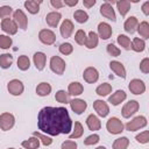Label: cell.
Listing matches in <instances>:
<instances>
[{
	"label": "cell",
	"mask_w": 149,
	"mask_h": 149,
	"mask_svg": "<svg viewBox=\"0 0 149 149\" xmlns=\"http://www.w3.org/2000/svg\"><path fill=\"white\" fill-rule=\"evenodd\" d=\"M140 70L143 72V73H148L149 72V58L146 57L141 61L140 63Z\"/></svg>",
	"instance_id": "48"
},
{
	"label": "cell",
	"mask_w": 149,
	"mask_h": 149,
	"mask_svg": "<svg viewBox=\"0 0 149 149\" xmlns=\"http://www.w3.org/2000/svg\"><path fill=\"white\" fill-rule=\"evenodd\" d=\"M129 146V140L126 136L119 137L113 143V149H127Z\"/></svg>",
	"instance_id": "32"
},
{
	"label": "cell",
	"mask_w": 149,
	"mask_h": 149,
	"mask_svg": "<svg viewBox=\"0 0 149 149\" xmlns=\"http://www.w3.org/2000/svg\"><path fill=\"white\" fill-rule=\"evenodd\" d=\"M109 68H111V70H112L116 76H119V77H121V78H126V69H125V66L122 65L121 62L112 61V62L109 63Z\"/></svg>",
	"instance_id": "19"
},
{
	"label": "cell",
	"mask_w": 149,
	"mask_h": 149,
	"mask_svg": "<svg viewBox=\"0 0 149 149\" xmlns=\"http://www.w3.org/2000/svg\"><path fill=\"white\" fill-rule=\"evenodd\" d=\"M116 7L119 9V13L121 16H125L128 10L130 9V1H127V0H121V1H116Z\"/></svg>",
	"instance_id": "30"
},
{
	"label": "cell",
	"mask_w": 149,
	"mask_h": 149,
	"mask_svg": "<svg viewBox=\"0 0 149 149\" xmlns=\"http://www.w3.org/2000/svg\"><path fill=\"white\" fill-rule=\"evenodd\" d=\"M74 40H76V42H77L79 45H84L85 42H86V34H85V31H84L83 29L77 30V33H76V35H74Z\"/></svg>",
	"instance_id": "41"
},
{
	"label": "cell",
	"mask_w": 149,
	"mask_h": 149,
	"mask_svg": "<svg viewBox=\"0 0 149 149\" xmlns=\"http://www.w3.org/2000/svg\"><path fill=\"white\" fill-rule=\"evenodd\" d=\"M23 84L19 79H13L7 84V90L13 95H20L23 92Z\"/></svg>",
	"instance_id": "9"
},
{
	"label": "cell",
	"mask_w": 149,
	"mask_h": 149,
	"mask_svg": "<svg viewBox=\"0 0 149 149\" xmlns=\"http://www.w3.org/2000/svg\"><path fill=\"white\" fill-rule=\"evenodd\" d=\"M77 3H78V0H65V1H64V5L70 6V7H73V6H76Z\"/></svg>",
	"instance_id": "53"
},
{
	"label": "cell",
	"mask_w": 149,
	"mask_h": 149,
	"mask_svg": "<svg viewBox=\"0 0 149 149\" xmlns=\"http://www.w3.org/2000/svg\"><path fill=\"white\" fill-rule=\"evenodd\" d=\"M12 45V38L7 35H0V48L8 49Z\"/></svg>",
	"instance_id": "42"
},
{
	"label": "cell",
	"mask_w": 149,
	"mask_h": 149,
	"mask_svg": "<svg viewBox=\"0 0 149 149\" xmlns=\"http://www.w3.org/2000/svg\"><path fill=\"white\" fill-rule=\"evenodd\" d=\"M142 12L144 15H149V1H146L142 5Z\"/></svg>",
	"instance_id": "51"
},
{
	"label": "cell",
	"mask_w": 149,
	"mask_h": 149,
	"mask_svg": "<svg viewBox=\"0 0 149 149\" xmlns=\"http://www.w3.org/2000/svg\"><path fill=\"white\" fill-rule=\"evenodd\" d=\"M135 139L140 143H148L149 142V132L148 130H144V132L140 133L139 135H136Z\"/></svg>",
	"instance_id": "45"
},
{
	"label": "cell",
	"mask_w": 149,
	"mask_h": 149,
	"mask_svg": "<svg viewBox=\"0 0 149 149\" xmlns=\"http://www.w3.org/2000/svg\"><path fill=\"white\" fill-rule=\"evenodd\" d=\"M137 24H139L137 19H136L135 16H130V17H128V19L126 20V22H125V24H123V28H125V30H126L127 33L133 34V33L136 30Z\"/></svg>",
	"instance_id": "24"
},
{
	"label": "cell",
	"mask_w": 149,
	"mask_h": 149,
	"mask_svg": "<svg viewBox=\"0 0 149 149\" xmlns=\"http://www.w3.org/2000/svg\"><path fill=\"white\" fill-rule=\"evenodd\" d=\"M73 17L74 20L78 22V23H85L87 20H88V15L86 12L81 10V9H78L73 13Z\"/></svg>",
	"instance_id": "38"
},
{
	"label": "cell",
	"mask_w": 149,
	"mask_h": 149,
	"mask_svg": "<svg viewBox=\"0 0 149 149\" xmlns=\"http://www.w3.org/2000/svg\"><path fill=\"white\" fill-rule=\"evenodd\" d=\"M1 29L9 35H14L17 31V26L15 21L12 19H3L1 21Z\"/></svg>",
	"instance_id": "14"
},
{
	"label": "cell",
	"mask_w": 149,
	"mask_h": 149,
	"mask_svg": "<svg viewBox=\"0 0 149 149\" xmlns=\"http://www.w3.org/2000/svg\"><path fill=\"white\" fill-rule=\"evenodd\" d=\"M113 30H112V27L106 23V22H100L98 24V34H99V37L102 38V40H107L111 37Z\"/></svg>",
	"instance_id": "16"
},
{
	"label": "cell",
	"mask_w": 149,
	"mask_h": 149,
	"mask_svg": "<svg viewBox=\"0 0 149 149\" xmlns=\"http://www.w3.org/2000/svg\"><path fill=\"white\" fill-rule=\"evenodd\" d=\"M8 149H15V148H8Z\"/></svg>",
	"instance_id": "55"
},
{
	"label": "cell",
	"mask_w": 149,
	"mask_h": 149,
	"mask_svg": "<svg viewBox=\"0 0 149 149\" xmlns=\"http://www.w3.org/2000/svg\"><path fill=\"white\" fill-rule=\"evenodd\" d=\"M42 1H35V0H28L24 2V7L30 13V14H37L40 12V5Z\"/></svg>",
	"instance_id": "25"
},
{
	"label": "cell",
	"mask_w": 149,
	"mask_h": 149,
	"mask_svg": "<svg viewBox=\"0 0 149 149\" xmlns=\"http://www.w3.org/2000/svg\"><path fill=\"white\" fill-rule=\"evenodd\" d=\"M38 129L45 134L57 136L69 134L72 128V120L65 107H43L37 116Z\"/></svg>",
	"instance_id": "1"
},
{
	"label": "cell",
	"mask_w": 149,
	"mask_h": 149,
	"mask_svg": "<svg viewBox=\"0 0 149 149\" xmlns=\"http://www.w3.org/2000/svg\"><path fill=\"white\" fill-rule=\"evenodd\" d=\"M50 3L54 8H62L64 6V1H62V0H51Z\"/></svg>",
	"instance_id": "50"
},
{
	"label": "cell",
	"mask_w": 149,
	"mask_h": 149,
	"mask_svg": "<svg viewBox=\"0 0 149 149\" xmlns=\"http://www.w3.org/2000/svg\"><path fill=\"white\" fill-rule=\"evenodd\" d=\"M15 123V119H14V115L10 114V113H2L0 114V128L2 130H9L13 128Z\"/></svg>",
	"instance_id": "6"
},
{
	"label": "cell",
	"mask_w": 149,
	"mask_h": 149,
	"mask_svg": "<svg viewBox=\"0 0 149 149\" xmlns=\"http://www.w3.org/2000/svg\"><path fill=\"white\" fill-rule=\"evenodd\" d=\"M13 63V56L10 54L0 55V66L2 69H8Z\"/></svg>",
	"instance_id": "34"
},
{
	"label": "cell",
	"mask_w": 149,
	"mask_h": 149,
	"mask_svg": "<svg viewBox=\"0 0 149 149\" xmlns=\"http://www.w3.org/2000/svg\"><path fill=\"white\" fill-rule=\"evenodd\" d=\"M83 133H84V128H83V126H81V123L79 122V121H76L74 122V129H73V132L69 135V137L72 140V139H78V137H80L81 135H83Z\"/></svg>",
	"instance_id": "37"
},
{
	"label": "cell",
	"mask_w": 149,
	"mask_h": 149,
	"mask_svg": "<svg viewBox=\"0 0 149 149\" xmlns=\"http://www.w3.org/2000/svg\"><path fill=\"white\" fill-rule=\"evenodd\" d=\"M139 107H140V105H139V102L136 100H129L128 102H126L123 105V107L121 109L122 116L126 118V119L130 118L132 115H134L139 111Z\"/></svg>",
	"instance_id": "4"
},
{
	"label": "cell",
	"mask_w": 149,
	"mask_h": 149,
	"mask_svg": "<svg viewBox=\"0 0 149 149\" xmlns=\"http://www.w3.org/2000/svg\"><path fill=\"white\" fill-rule=\"evenodd\" d=\"M13 19L16 23V26L19 28H21L22 30H26L27 29V26H28V19L26 16V14L21 10V9H16L14 13H13Z\"/></svg>",
	"instance_id": "8"
},
{
	"label": "cell",
	"mask_w": 149,
	"mask_h": 149,
	"mask_svg": "<svg viewBox=\"0 0 149 149\" xmlns=\"http://www.w3.org/2000/svg\"><path fill=\"white\" fill-rule=\"evenodd\" d=\"M136 30L144 40L149 38V23L147 21H142L140 24H137Z\"/></svg>",
	"instance_id": "31"
},
{
	"label": "cell",
	"mask_w": 149,
	"mask_h": 149,
	"mask_svg": "<svg viewBox=\"0 0 149 149\" xmlns=\"http://www.w3.org/2000/svg\"><path fill=\"white\" fill-rule=\"evenodd\" d=\"M146 126H147V119H146L144 116H142V115L136 116V118H134L132 121H128V122L126 123V128H127V130H129V132L137 130V129L143 128V127H146Z\"/></svg>",
	"instance_id": "5"
},
{
	"label": "cell",
	"mask_w": 149,
	"mask_h": 149,
	"mask_svg": "<svg viewBox=\"0 0 149 149\" xmlns=\"http://www.w3.org/2000/svg\"><path fill=\"white\" fill-rule=\"evenodd\" d=\"M100 14L102 16H105L106 19L111 20V21H115L116 20V16H115V12L113 9V6L111 3H108L107 1L104 2L100 6Z\"/></svg>",
	"instance_id": "12"
},
{
	"label": "cell",
	"mask_w": 149,
	"mask_h": 149,
	"mask_svg": "<svg viewBox=\"0 0 149 149\" xmlns=\"http://www.w3.org/2000/svg\"><path fill=\"white\" fill-rule=\"evenodd\" d=\"M106 128L111 134H120L123 132V123L120 119L113 116L106 122Z\"/></svg>",
	"instance_id": "2"
},
{
	"label": "cell",
	"mask_w": 149,
	"mask_h": 149,
	"mask_svg": "<svg viewBox=\"0 0 149 149\" xmlns=\"http://www.w3.org/2000/svg\"><path fill=\"white\" fill-rule=\"evenodd\" d=\"M30 66V61L29 58L26 56V55H21L19 58H17V68L22 71H26L28 70Z\"/></svg>",
	"instance_id": "35"
},
{
	"label": "cell",
	"mask_w": 149,
	"mask_h": 149,
	"mask_svg": "<svg viewBox=\"0 0 149 149\" xmlns=\"http://www.w3.org/2000/svg\"><path fill=\"white\" fill-rule=\"evenodd\" d=\"M38 38L40 41L43 43V44H47V45H51L55 43L56 41V35L52 30L50 29H42L40 33H38Z\"/></svg>",
	"instance_id": "7"
},
{
	"label": "cell",
	"mask_w": 149,
	"mask_h": 149,
	"mask_svg": "<svg viewBox=\"0 0 149 149\" xmlns=\"http://www.w3.org/2000/svg\"><path fill=\"white\" fill-rule=\"evenodd\" d=\"M100 141V137L98 134H92L90 136H87L85 140H84V144L85 146H93L95 143H98Z\"/></svg>",
	"instance_id": "44"
},
{
	"label": "cell",
	"mask_w": 149,
	"mask_h": 149,
	"mask_svg": "<svg viewBox=\"0 0 149 149\" xmlns=\"http://www.w3.org/2000/svg\"><path fill=\"white\" fill-rule=\"evenodd\" d=\"M33 136H35V137H37L41 142H42V144L43 146H50L51 143H52V140L49 137V136H45V135H43V134H41V133H38V132H34L33 133Z\"/></svg>",
	"instance_id": "40"
},
{
	"label": "cell",
	"mask_w": 149,
	"mask_h": 149,
	"mask_svg": "<svg viewBox=\"0 0 149 149\" xmlns=\"http://www.w3.org/2000/svg\"><path fill=\"white\" fill-rule=\"evenodd\" d=\"M59 31H61V35L64 37V38H68L71 36L72 31H73V23L70 21V20H64L61 24V28H59Z\"/></svg>",
	"instance_id": "18"
},
{
	"label": "cell",
	"mask_w": 149,
	"mask_h": 149,
	"mask_svg": "<svg viewBox=\"0 0 149 149\" xmlns=\"http://www.w3.org/2000/svg\"><path fill=\"white\" fill-rule=\"evenodd\" d=\"M13 13V9L10 6H1L0 7V17L1 19H7V16H9Z\"/></svg>",
	"instance_id": "46"
},
{
	"label": "cell",
	"mask_w": 149,
	"mask_h": 149,
	"mask_svg": "<svg viewBox=\"0 0 149 149\" xmlns=\"http://www.w3.org/2000/svg\"><path fill=\"white\" fill-rule=\"evenodd\" d=\"M97 45H98V35L94 31H90L88 36H86L85 47L87 49H94Z\"/></svg>",
	"instance_id": "26"
},
{
	"label": "cell",
	"mask_w": 149,
	"mask_h": 149,
	"mask_svg": "<svg viewBox=\"0 0 149 149\" xmlns=\"http://www.w3.org/2000/svg\"><path fill=\"white\" fill-rule=\"evenodd\" d=\"M21 146L24 148V149H37L38 146H40V140L35 136H31L30 139L26 140V141H22Z\"/></svg>",
	"instance_id": "28"
},
{
	"label": "cell",
	"mask_w": 149,
	"mask_h": 149,
	"mask_svg": "<svg viewBox=\"0 0 149 149\" xmlns=\"http://www.w3.org/2000/svg\"><path fill=\"white\" fill-rule=\"evenodd\" d=\"M107 52H108L111 56H113V57H118L121 51H120V49H119L118 47H115L113 43H109V44L107 45Z\"/></svg>",
	"instance_id": "47"
},
{
	"label": "cell",
	"mask_w": 149,
	"mask_h": 149,
	"mask_svg": "<svg viewBox=\"0 0 149 149\" xmlns=\"http://www.w3.org/2000/svg\"><path fill=\"white\" fill-rule=\"evenodd\" d=\"M95 149H106L104 146H100V147H98V148H95Z\"/></svg>",
	"instance_id": "54"
},
{
	"label": "cell",
	"mask_w": 149,
	"mask_h": 149,
	"mask_svg": "<svg viewBox=\"0 0 149 149\" xmlns=\"http://www.w3.org/2000/svg\"><path fill=\"white\" fill-rule=\"evenodd\" d=\"M62 149H77V143L74 141L68 140L62 143Z\"/></svg>",
	"instance_id": "49"
},
{
	"label": "cell",
	"mask_w": 149,
	"mask_h": 149,
	"mask_svg": "<svg viewBox=\"0 0 149 149\" xmlns=\"http://www.w3.org/2000/svg\"><path fill=\"white\" fill-rule=\"evenodd\" d=\"M65 62L59 56H52L50 58V69L56 74H63L65 71Z\"/></svg>",
	"instance_id": "3"
},
{
	"label": "cell",
	"mask_w": 149,
	"mask_h": 149,
	"mask_svg": "<svg viewBox=\"0 0 149 149\" xmlns=\"http://www.w3.org/2000/svg\"><path fill=\"white\" fill-rule=\"evenodd\" d=\"M73 51V47L71 43H62L59 45V52L63 54V55H70L71 52Z\"/></svg>",
	"instance_id": "43"
},
{
	"label": "cell",
	"mask_w": 149,
	"mask_h": 149,
	"mask_svg": "<svg viewBox=\"0 0 149 149\" xmlns=\"http://www.w3.org/2000/svg\"><path fill=\"white\" fill-rule=\"evenodd\" d=\"M112 92V86L108 84V83H102V84H100L98 87H97V90H95V93L98 94V95H100V97H105V95H107L108 93H111Z\"/></svg>",
	"instance_id": "33"
},
{
	"label": "cell",
	"mask_w": 149,
	"mask_h": 149,
	"mask_svg": "<svg viewBox=\"0 0 149 149\" xmlns=\"http://www.w3.org/2000/svg\"><path fill=\"white\" fill-rule=\"evenodd\" d=\"M126 98H127L126 92H125V91H122V90H118L115 93H113L112 95H109V97H108V101H109L112 105L118 106V105H119V104H121Z\"/></svg>",
	"instance_id": "20"
},
{
	"label": "cell",
	"mask_w": 149,
	"mask_h": 149,
	"mask_svg": "<svg viewBox=\"0 0 149 149\" xmlns=\"http://www.w3.org/2000/svg\"><path fill=\"white\" fill-rule=\"evenodd\" d=\"M86 125L90 130H99L101 128V122L94 114H90L86 118Z\"/></svg>",
	"instance_id": "21"
},
{
	"label": "cell",
	"mask_w": 149,
	"mask_h": 149,
	"mask_svg": "<svg viewBox=\"0 0 149 149\" xmlns=\"http://www.w3.org/2000/svg\"><path fill=\"white\" fill-rule=\"evenodd\" d=\"M83 91H84V86H83L80 83H78V81H72V83L69 84V87H68V93H69V95L76 97V95L81 94Z\"/></svg>",
	"instance_id": "23"
},
{
	"label": "cell",
	"mask_w": 149,
	"mask_h": 149,
	"mask_svg": "<svg viewBox=\"0 0 149 149\" xmlns=\"http://www.w3.org/2000/svg\"><path fill=\"white\" fill-rule=\"evenodd\" d=\"M61 19H62V15H61V13H58V12H50V13L47 14V16H45L47 23H48L50 27H52V28L57 27V24L59 23Z\"/></svg>",
	"instance_id": "22"
},
{
	"label": "cell",
	"mask_w": 149,
	"mask_h": 149,
	"mask_svg": "<svg viewBox=\"0 0 149 149\" xmlns=\"http://www.w3.org/2000/svg\"><path fill=\"white\" fill-rule=\"evenodd\" d=\"M83 78L86 83H90V84H93L95 83L98 79H99V72L97 71L95 68H92V66H88L84 70V73H83Z\"/></svg>",
	"instance_id": "10"
},
{
	"label": "cell",
	"mask_w": 149,
	"mask_h": 149,
	"mask_svg": "<svg viewBox=\"0 0 149 149\" xmlns=\"http://www.w3.org/2000/svg\"><path fill=\"white\" fill-rule=\"evenodd\" d=\"M83 5H84L85 7H87V8H91L92 6L95 5V0H84V1H83Z\"/></svg>",
	"instance_id": "52"
},
{
	"label": "cell",
	"mask_w": 149,
	"mask_h": 149,
	"mask_svg": "<svg viewBox=\"0 0 149 149\" xmlns=\"http://www.w3.org/2000/svg\"><path fill=\"white\" fill-rule=\"evenodd\" d=\"M146 48V43L142 38H139V37H135L132 42H130V49H133L134 51L136 52H142Z\"/></svg>",
	"instance_id": "29"
},
{
	"label": "cell",
	"mask_w": 149,
	"mask_h": 149,
	"mask_svg": "<svg viewBox=\"0 0 149 149\" xmlns=\"http://www.w3.org/2000/svg\"><path fill=\"white\" fill-rule=\"evenodd\" d=\"M55 99L58 101V102H62V104H69L70 102V95L68 92H65L64 90H59L56 92L55 94Z\"/></svg>",
	"instance_id": "36"
},
{
	"label": "cell",
	"mask_w": 149,
	"mask_h": 149,
	"mask_svg": "<svg viewBox=\"0 0 149 149\" xmlns=\"http://www.w3.org/2000/svg\"><path fill=\"white\" fill-rule=\"evenodd\" d=\"M93 108L97 112V114L99 116H101V118L107 116L108 113H109V107L104 100H95L93 102Z\"/></svg>",
	"instance_id": "13"
},
{
	"label": "cell",
	"mask_w": 149,
	"mask_h": 149,
	"mask_svg": "<svg viewBox=\"0 0 149 149\" xmlns=\"http://www.w3.org/2000/svg\"><path fill=\"white\" fill-rule=\"evenodd\" d=\"M128 88L133 94L139 95V94H142L146 91V85L141 79H133V80H130V83L128 85Z\"/></svg>",
	"instance_id": "11"
},
{
	"label": "cell",
	"mask_w": 149,
	"mask_h": 149,
	"mask_svg": "<svg viewBox=\"0 0 149 149\" xmlns=\"http://www.w3.org/2000/svg\"><path fill=\"white\" fill-rule=\"evenodd\" d=\"M118 43H119L123 49H126V50H129V49H130V40H129V37L126 36V35L120 34V35L118 36Z\"/></svg>",
	"instance_id": "39"
},
{
	"label": "cell",
	"mask_w": 149,
	"mask_h": 149,
	"mask_svg": "<svg viewBox=\"0 0 149 149\" xmlns=\"http://www.w3.org/2000/svg\"><path fill=\"white\" fill-rule=\"evenodd\" d=\"M33 59H34V64H35L36 69H37L38 71H42V70L44 69L45 62H47V56H45V54H43V52H41V51H37V52L34 54Z\"/></svg>",
	"instance_id": "17"
},
{
	"label": "cell",
	"mask_w": 149,
	"mask_h": 149,
	"mask_svg": "<svg viewBox=\"0 0 149 149\" xmlns=\"http://www.w3.org/2000/svg\"><path fill=\"white\" fill-rule=\"evenodd\" d=\"M69 104H70V106H71V109H72L76 114H81V113L86 109V107H87L86 101L83 100V99H72V100H70Z\"/></svg>",
	"instance_id": "15"
},
{
	"label": "cell",
	"mask_w": 149,
	"mask_h": 149,
	"mask_svg": "<svg viewBox=\"0 0 149 149\" xmlns=\"http://www.w3.org/2000/svg\"><path fill=\"white\" fill-rule=\"evenodd\" d=\"M51 92V86L49 83H40L36 87V93L40 95V97H45V95H49Z\"/></svg>",
	"instance_id": "27"
}]
</instances>
